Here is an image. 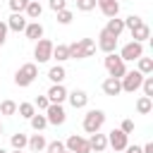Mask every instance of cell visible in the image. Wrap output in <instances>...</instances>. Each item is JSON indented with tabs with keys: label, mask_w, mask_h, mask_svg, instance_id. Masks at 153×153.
I'll return each mask as SVG.
<instances>
[{
	"label": "cell",
	"mask_w": 153,
	"mask_h": 153,
	"mask_svg": "<svg viewBox=\"0 0 153 153\" xmlns=\"http://www.w3.org/2000/svg\"><path fill=\"white\" fill-rule=\"evenodd\" d=\"M67 50H69V60H84V57H91L96 53V41L93 38H79V41L69 43Z\"/></svg>",
	"instance_id": "cell-1"
},
{
	"label": "cell",
	"mask_w": 153,
	"mask_h": 153,
	"mask_svg": "<svg viewBox=\"0 0 153 153\" xmlns=\"http://www.w3.org/2000/svg\"><path fill=\"white\" fill-rule=\"evenodd\" d=\"M36 76H38V65L36 62H26V65H22L14 72V84L22 86V88H26V86H31L36 81Z\"/></svg>",
	"instance_id": "cell-2"
},
{
	"label": "cell",
	"mask_w": 153,
	"mask_h": 153,
	"mask_svg": "<svg viewBox=\"0 0 153 153\" xmlns=\"http://www.w3.org/2000/svg\"><path fill=\"white\" fill-rule=\"evenodd\" d=\"M105 69H108V76H115V79H122L124 72H127V62L117 55V53H108L105 60H103Z\"/></svg>",
	"instance_id": "cell-3"
},
{
	"label": "cell",
	"mask_w": 153,
	"mask_h": 153,
	"mask_svg": "<svg viewBox=\"0 0 153 153\" xmlns=\"http://www.w3.org/2000/svg\"><path fill=\"white\" fill-rule=\"evenodd\" d=\"M84 131L86 134H93V131H100L103 129V124H105V112L103 110H98V108H93V110H88L86 115H84Z\"/></svg>",
	"instance_id": "cell-4"
},
{
	"label": "cell",
	"mask_w": 153,
	"mask_h": 153,
	"mask_svg": "<svg viewBox=\"0 0 153 153\" xmlns=\"http://www.w3.org/2000/svg\"><path fill=\"white\" fill-rule=\"evenodd\" d=\"M53 41H48V38H38L36 41V45H33V60H36V65H43V62H48V60H53Z\"/></svg>",
	"instance_id": "cell-5"
},
{
	"label": "cell",
	"mask_w": 153,
	"mask_h": 153,
	"mask_svg": "<svg viewBox=\"0 0 153 153\" xmlns=\"http://www.w3.org/2000/svg\"><path fill=\"white\" fill-rule=\"evenodd\" d=\"M143 76H146V74H141L139 69H131V72L127 69V72H124V76L120 79V84H122V91H124V93H134V91H139V88H141V81H143Z\"/></svg>",
	"instance_id": "cell-6"
},
{
	"label": "cell",
	"mask_w": 153,
	"mask_h": 153,
	"mask_svg": "<svg viewBox=\"0 0 153 153\" xmlns=\"http://www.w3.org/2000/svg\"><path fill=\"white\" fill-rule=\"evenodd\" d=\"M124 62H136L141 55H143V43H139V41H129V43H124L122 48H120V53H117Z\"/></svg>",
	"instance_id": "cell-7"
},
{
	"label": "cell",
	"mask_w": 153,
	"mask_h": 153,
	"mask_svg": "<svg viewBox=\"0 0 153 153\" xmlns=\"http://www.w3.org/2000/svg\"><path fill=\"white\" fill-rule=\"evenodd\" d=\"M43 112H45L48 124H53V127H60V124H65V120H67V112H65L62 103H50Z\"/></svg>",
	"instance_id": "cell-8"
},
{
	"label": "cell",
	"mask_w": 153,
	"mask_h": 153,
	"mask_svg": "<svg viewBox=\"0 0 153 153\" xmlns=\"http://www.w3.org/2000/svg\"><path fill=\"white\" fill-rule=\"evenodd\" d=\"M108 136V146L115 151V153H122L127 146H129V134H124L122 129H112L110 134H105Z\"/></svg>",
	"instance_id": "cell-9"
},
{
	"label": "cell",
	"mask_w": 153,
	"mask_h": 153,
	"mask_svg": "<svg viewBox=\"0 0 153 153\" xmlns=\"http://www.w3.org/2000/svg\"><path fill=\"white\" fill-rule=\"evenodd\" d=\"M65 148L72 151V153H91V148H88V139L81 136V134H69L67 141H65Z\"/></svg>",
	"instance_id": "cell-10"
},
{
	"label": "cell",
	"mask_w": 153,
	"mask_h": 153,
	"mask_svg": "<svg viewBox=\"0 0 153 153\" xmlns=\"http://www.w3.org/2000/svg\"><path fill=\"white\" fill-rule=\"evenodd\" d=\"M96 48H100L105 55H108V53H115V50H117V36L108 33L105 29H100V33H98V41H96Z\"/></svg>",
	"instance_id": "cell-11"
},
{
	"label": "cell",
	"mask_w": 153,
	"mask_h": 153,
	"mask_svg": "<svg viewBox=\"0 0 153 153\" xmlns=\"http://www.w3.org/2000/svg\"><path fill=\"white\" fill-rule=\"evenodd\" d=\"M67 100L74 110H81V108L88 105V93L84 88H74V91H67Z\"/></svg>",
	"instance_id": "cell-12"
},
{
	"label": "cell",
	"mask_w": 153,
	"mask_h": 153,
	"mask_svg": "<svg viewBox=\"0 0 153 153\" xmlns=\"http://www.w3.org/2000/svg\"><path fill=\"white\" fill-rule=\"evenodd\" d=\"M5 24H7V29H10V31H17V33H19V31H24V29H26L29 19H26V14H24V12H12V14H10V19H7Z\"/></svg>",
	"instance_id": "cell-13"
},
{
	"label": "cell",
	"mask_w": 153,
	"mask_h": 153,
	"mask_svg": "<svg viewBox=\"0 0 153 153\" xmlns=\"http://www.w3.org/2000/svg\"><path fill=\"white\" fill-rule=\"evenodd\" d=\"M88 148H91L93 153H105V148H108V136L100 134V131H93V134L88 136Z\"/></svg>",
	"instance_id": "cell-14"
},
{
	"label": "cell",
	"mask_w": 153,
	"mask_h": 153,
	"mask_svg": "<svg viewBox=\"0 0 153 153\" xmlns=\"http://www.w3.org/2000/svg\"><path fill=\"white\" fill-rule=\"evenodd\" d=\"M45 96H48L50 103H65L67 100V88H65V84H50Z\"/></svg>",
	"instance_id": "cell-15"
},
{
	"label": "cell",
	"mask_w": 153,
	"mask_h": 153,
	"mask_svg": "<svg viewBox=\"0 0 153 153\" xmlns=\"http://www.w3.org/2000/svg\"><path fill=\"white\" fill-rule=\"evenodd\" d=\"M43 31H45V29H43V24L36 19V22H29V24H26V29H24V36H26L29 41H33V43H36L38 38H43Z\"/></svg>",
	"instance_id": "cell-16"
},
{
	"label": "cell",
	"mask_w": 153,
	"mask_h": 153,
	"mask_svg": "<svg viewBox=\"0 0 153 153\" xmlns=\"http://www.w3.org/2000/svg\"><path fill=\"white\" fill-rule=\"evenodd\" d=\"M100 88H103L105 96H120V93H122V84H120V79H115V76H108V79L100 84Z\"/></svg>",
	"instance_id": "cell-17"
},
{
	"label": "cell",
	"mask_w": 153,
	"mask_h": 153,
	"mask_svg": "<svg viewBox=\"0 0 153 153\" xmlns=\"http://www.w3.org/2000/svg\"><path fill=\"white\" fill-rule=\"evenodd\" d=\"M45 146H48V141H45V136H43L41 131H36V134H31V136H29L26 148H31L33 153H43V151H45Z\"/></svg>",
	"instance_id": "cell-18"
},
{
	"label": "cell",
	"mask_w": 153,
	"mask_h": 153,
	"mask_svg": "<svg viewBox=\"0 0 153 153\" xmlns=\"http://www.w3.org/2000/svg\"><path fill=\"white\" fill-rule=\"evenodd\" d=\"M98 7H100V12H103L108 19L120 14V0H98Z\"/></svg>",
	"instance_id": "cell-19"
},
{
	"label": "cell",
	"mask_w": 153,
	"mask_h": 153,
	"mask_svg": "<svg viewBox=\"0 0 153 153\" xmlns=\"http://www.w3.org/2000/svg\"><path fill=\"white\" fill-rule=\"evenodd\" d=\"M24 14H26V19H29V22H36V19H41V14H43V5H41V2H36V0H29V5H26V10H24Z\"/></svg>",
	"instance_id": "cell-20"
},
{
	"label": "cell",
	"mask_w": 153,
	"mask_h": 153,
	"mask_svg": "<svg viewBox=\"0 0 153 153\" xmlns=\"http://www.w3.org/2000/svg\"><path fill=\"white\" fill-rule=\"evenodd\" d=\"M151 38V26L143 22V24H139L136 29H131V41H139V43H146Z\"/></svg>",
	"instance_id": "cell-21"
},
{
	"label": "cell",
	"mask_w": 153,
	"mask_h": 153,
	"mask_svg": "<svg viewBox=\"0 0 153 153\" xmlns=\"http://www.w3.org/2000/svg\"><path fill=\"white\" fill-rule=\"evenodd\" d=\"M48 79H50V84H62V81L67 79V69H65L62 65H53V67L48 69Z\"/></svg>",
	"instance_id": "cell-22"
},
{
	"label": "cell",
	"mask_w": 153,
	"mask_h": 153,
	"mask_svg": "<svg viewBox=\"0 0 153 153\" xmlns=\"http://www.w3.org/2000/svg\"><path fill=\"white\" fill-rule=\"evenodd\" d=\"M105 31L120 38V33L124 31V19H120V17H110V19H108V24H105Z\"/></svg>",
	"instance_id": "cell-23"
},
{
	"label": "cell",
	"mask_w": 153,
	"mask_h": 153,
	"mask_svg": "<svg viewBox=\"0 0 153 153\" xmlns=\"http://www.w3.org/2000/svg\"><path fill=\"white\" fill-rule=\"evenodd\" d=\"M29 124H31V129L33 131H43L45 127H48V120H45V112H33L31 117H29Z\"/></svg>",
	"instance_id": "cell-24"
},
{
	"label": "cell",
	"mask_w": 153,
	"mask_h": 153,
	"mask_svg": "<svg viewBox=\"0 0 153 153\" xmlns=\"http://www.w3.org/2000/svg\"><path fill=\"white\" fill-rule=\"evenodd\" d=\"M53 60H55L57 65H62L65 60H69V50H67V45H65V43L53 45Z\"/></svg>",
	"instance_id": "cell-25"
},
{
	"label": "cell",
	"mask_w": 153,
	"mask_h": 153,
	"mask_svg": "<svg viewBox=\"0 0 153 153\" xmlns=\"http://www.w3.org/2000/svg\"><path fill=\"white\" fill-rule=\"evenodd\" d=\"M153 110V98L151 96H139V100H136V112L139 115H148Z\"/></svg>",
	"instance_id": "cell-26"
},
{
	"label": "cell",
	"mask_w": 153,
	"mask_h": 153,
	"mask_svg": "<svg viewBox=\"0 0 153 153\" xmlns=\"http://www.w3.org/2000/svg\"><path fill=\"white\" fill-rule=\"evenodd\" d=\"M10 143H12V148L24 151V148H26V143H29V136H26L24 131H14V134L10 136Z\"/></svg>",
	"instance_id": "cell-27"
},
{
	"label": "cell",
	"mask_w": 153,
	"mask_h": 153,
	"mask_svg": "<svg viewBox=\"0 0 153 153\" xmlns=\"http://www.w3.org/2000/svg\"><path fill=\"white\" fill-rule=\"evenodd\" d=\"M0 115H5V117H14V115H17V103L10 100V98H5V100L0 103Z\"/></svg>",
	"instance_id": "cell-28"
},
{
	"label": "cell",
	"mask_w": 153,
	"mask_h": 153,
	"mask_svg": "<svg viewBox=\"0 0 153 153\" xmlns=\"http://www.w3.org/2000/svg\"><path fill=\"white\" fill-rule=\"evenodd\" d=\"M136 69H139L141 74H153V60H151V57H143V55H141V57L136 60Z\"/></svg>",
	"instance_id": "cell-29"
},
{
	"label": "cell",
	"mask_w": 153,
	"mask_h": 153,
	"mask_svg": "<svg viewBox=\"0 0 153 153\" xmlns=\"http://www.w3.org/2000/svg\"><path fill=\"white\" fill-rule=\"evenodd\" d=\"M33 112H36L33 103H19V105H17V115H19V117H24V120H29Z\"/></svg>",
	"instance_id": "cell-30"
},
{
	"label": "cell",
	"mask_w": 153,
	"mask_h": 153,
	"mask_svg": "<svg viewBox=\"0 0 153 153\" xmlns=\"http://www.w3.org/2000/svg\"><path fill=\"white\" fill-rule=\"evenodd\" d=\"M57 14V24H62V26H67V24H72V19H74V12L72 10H60V12H55Z\"/></svg>",
	"instance_id": "cell-31"
},
{
	"label": "cell",
	"mask_w": 153,
	"mask_h": 153,
	"mask_svg": "<svg viewBox=\"0 0 153 153\" xmlns=\"http://www.w3.org/2000/svg\"><path fill=\"white\" fill-rule=\"evenodd\" d=\"M141 91H143V96H151V98H153V74H146V76H143Z\"/></svg>",
	"instance_id": "cell-32"
},
{
	"label": "cell",
	"mask_w": 153,
	"mask_h": 153,
	"mask_svg": "<svg viewBox=\"0 0 153 153\" xmlns=\"http://www.w3.org/2000/svg\"><path fill=\"white\" fill-rule=\"evenodd\" d=\"M96 5H98V0H76L79 12H91V10H96Z\"/></svg>",
	"instance_id": "cell-33"
},
{
	"label": "cell",
	"mask_w": 153,
	"mask_h": 153,
	"mask_svg": "<svg viewBox=\"0 0 153 153\" xmlns=\"http://www.w3.org/2000/svg\"><path fill=\"white\" fill-rule=\"evenodd\" d=\"M139 24H143V19H141L139 14H129V17L124 19V29H129V31H131V29H136Z\"/></svg>",
	"instance_id": "cell-34"
},
{
	"label": "cell",
	"mask_w": 153,
	"mask_h": 153,
	"mask_svg": "<svg viewBox=\"0 0 153 153\" xmlns=\"http://www.w3.org/2000/svg\"><path fill=\"white\" fill-rule=\"evenodd\" d=\"M65 151V141H48L43 153H62Z\"/></svg>",
	"instance_id": "cell-35"
},
{
	"label": "cell",
	"mask_w": 153,
	"mask_h": 153,
	"mask_svg": "<svg viewBox=\"0 0 153 153\" xmlns=\"http://www.w3.org/2000/svg\"><path fill=\"white\" fill-rule=\"evenodd\" d=\"M50 105V100H48V96H36V100H33V108L38 110V112H43L45 108Z\"/></svg>",
	"instance_id": "cell-36"
},
{
	"label": "cell",
	"mask_w": 153,
	"mask_h": 153,
	"mask_svg": "<svg viewBox=\"0 0 153 153\" xmlns=\"http://www.w3.org/2000/svg\"><path fill=\"white\" fill-rule=\"evenodd\" d=\"M29 5V0H10V10L12 12H24Z\"/></svg>",
	"instance_id": "cell-37"
},
{
	"label": "cell",
	"mask_w": 153,
	"mask_h": 153,
	"mask_svg": "<svg viewBox=\"0 0 153 153\" xmlns=\"http://www.w3.org/2000/svg\"><path fill=\"white\" fill-rule=\"evenodd\" d=\"M48 7H50L53 12H60V10L67 7V0H48Z\"/></svg>",
	"instance_id": "cell-38"
},
{
	"label": "cell",
	"mask_w": 153,
	"mask_h": 153,
	"mask_svg": "<svg viewBox=\"0 0 153 153\" xmlns=\"http://www.w3.org/2000/svg\"><path fill=\"white\" fill-rule=\"evenodd\" d=\"M120 129H122L124 134H131V131H134V120H122Z\"/></svg>",
	"instance_id": "cell-39"
},
{
	"label": "cell",
	"mask_w": 153,
	"mask_h": 153,
	"mask_svg": "<svg viewBox=\"0 0 153 153\" xmlns=\"http://www.w3.org/2000/svg\"><path fill=\"white\" fill-rule=\"evenodd\" d=\"M7 31H10V29H7V24H5V22H0V45L7 41Z\"/></svg>",
	"instance_id": "cell-40"
},
{
	"label": "cell",
	"mask_w": 153,
	"mask_h": 153,
	"mask_svg": "<svg viewBox=\"0 0 153 153\" xmlns=\"http://www.w3.org/2000/svg\"><path fill=\"white\" fill-rule=\"evenodd\" d=\"M122 153H143V151H141V146H127Z\"/></svg>",
	"instance_id": "cell-41"
},
{
	"label": "cell",
	"mask_w": 153,
	"mask_h": 153,
	"mask_svg": "<svg viewBox=\"0 0 153 153\" xmlns=\"http://www.w3.org/2000/svg\"><path fill=\"white\" fill-rule=\"evenodd\" d=\"M141 151H143V153H153V141H148L146 146H141Z\"/></svg>",
	"instance_id": "cell-42"
},
{
	"label": "cell",
	"mask_w": 153,
	"mask_h": 153,
	"mask_svg": "<svg viewBox=\"0 0 153 153\" xmlns=\"http://www.w3.org/2000/svg\"><path fill=\"white\" fill-rule=\"evenodd\" d=\"M12 153H24V151H17V148H12Z\"/></svg>",
	"instance_id": "cell-43"
},
{
	"label": "cell",
	"mask_w": 153,
	"mask_h": 153,
	"mask_svg": "<svg viewBox=\"0 0 153 153\" xmlns=\"http://www.w3.org/2000/svg\"><path fill=\"white\" fill-rule=\"evenodd\" d=\"M0 153H7V151H5V148H2V146H0Z\"/></svg>",
	"instance_id": "cell-44"
},
{
	"label": "cell",
	"mask_w": 153,
	"mask_h": 153,
	"mask_svg": "<svg viewBox=\"0 0 153 153\" xmlns=\"http://www.w3.org/2000/svg\"><path fill=\"white\" fill-rule=\"evenodd\" d=\"M62 153H72V151H67V148H65V151H62Z\"/></svg>",
	"instance_id": "cell-45"
},
{
	"label": "cell",
	"mask_w": 153,
	"mask_h": 153,
	"mask_svg": "<svg viewBox=\"0 0 153 153\" xmlns=\"http://www.w3.org/2000/svg\"><path fill=\"white\" fill-rule=\"evenodd\" d=\"M0 136H2V124H0Z\"/></svg>",
	"instance_id": "cell-46"
},
{
	"label": "cell",
	"mask_w": 153,
	"mask_h": 153,
	"mask_svg": "<svg viewBox=\"0 0 153 153\" xmlns=\"http://www.w3.org/2000/svg\"><path fill=\"white\" fill-rule=\"evenodd\" d=\"M36 2H41V0H36Z\"/></svg>",
	"instance_id": "cell-47"
},
{
	"label": "cell",
	"mask_w": 153,
	"mask_h": 153,
	"mask_svg": "<svg viewBox=\"0 0 153 153\" xmlns=\"http://www.w3.org/2000/svg\"><path fill=\"white\" fill-rule=\"evenodd\" d=\"M91 153H93V151H91Z\"/></svg>",
	"instance_id": "cell-48"
}]
</instances>
